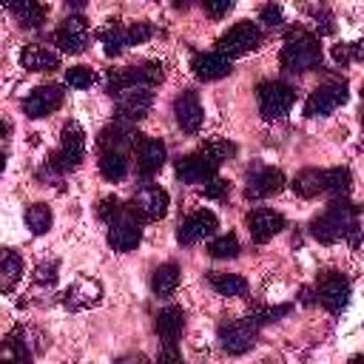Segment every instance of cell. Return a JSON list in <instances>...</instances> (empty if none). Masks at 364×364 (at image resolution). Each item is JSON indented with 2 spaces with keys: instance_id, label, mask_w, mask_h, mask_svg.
Wrapping results in <instances>:
<instances>
[{
  "instance_id": "obj_13",
  "label": "cell",
  "mask_w": 364,
  "mask_h": 364,
  "mask_svg": "<svg viewBox=\"0 0 364 364\" xmlns=\"http://www.w3.org/2000/svg\"><path fill=\"white\" fill-rule=\"evenodd\" d=\"M131 208L136 210V216L142 222H156L168 213V191L159 188V185H142L134 199H131Z\"/></svg>"
},
{
  "instance_id": "obj_24",
  "label": "cell",
  "mask_w": 364,
  "mask_h": 364,
  "mask_svg": "<svg viewBox=\"0 0 364 364\" xmlns=\"http://www.w3.org/2000/svg\"><path fill=\"white\" fill-rule=\"evenodd\" d=\"M20 63H23V68H28V71H54V68H60V54H57L54 48H48V46L31 43V46L23 48Z\"/></svg>"
},
{
  "instance_id": "obj_19",
  "label": "cell",
  "mask_w": 364,
  "mask_h": 364,
  "mask_svg": "<svg viewBox=\"0 0 364 364\" xmlns=\"http://www.w3.org/2000/svg\"><path fill=\"white\" fill-rule=\"evenodd\" d=\"M191 68H193V74H196L199 80H205V82L222 80V77H228V74L233 71V57H228V54L219 51V48H216V51H202V54L193 57Z\"/></svg>"
},
{
  "instance_id": "obj_48",
  "label": "cell",
  "mask_w": 364,
  "mask_h": 364,
  "mask_svg": "<svg viewBox=\"0 0 364 364\" xmlns=\"http://www.w3.org/2000/svg\"><path fill=\"white\" fill-rule=\"evenodd\" d=\"M361 128H364V111H361Z\"/></svg>"
},
{
  "instance_id": "obj_40",
  "label": "cell",
  "mask_w": 364,
  "mask_h": 364,
  "mask_svg": "<svg viewBox=\"0 0 364 364\" xmlns=\"http://www.w3.org/2000/svg\"><path fill=\"white\" fill-rule=\"evenodd\" d=\"M122 208H125V205H122L117 196H105V199L97 205V213H100V219L108 225V222H111V219H114V216H117Z\"/></svg>"
},
{
  "instance_id": "obj_39",
  "label": "cell",
  "mask_w": 364,
  "mask_h": 364,
  "mask_svg": "<svg viewBox=\"0 0 364 364\" xmlns=\"http://www.w3.org/2000/svg\"><path fill=\"white\" fill-rule=\"evenodd\" d=\"M228 193H230V182H228V179H222V176L208 179V182H205V188H202V196H205V199H225Z\"/></svg>"
},
{
  "instance_id": "obj_30",
  "label": "cell",
  "mask_w": 364,
  "mask_h": 364,
  "mask_svg": "<svg viewBox=\"0 0 364 364\" xmlns=\"http://www.w3.org/2000/svg\"><path fill=\"white\" fill-rule=\"evenodd\" d=\"M208 284L219 296H230V299L247 293V279H242L239 273H219V270H213V273H208Z\"/></svg>"
},
{
  "instance_id": "obj_18",
  "label": "cell",
  "mask_w": 364,
  "mask_h": 364,
  "mask_svg": "<svg viewBox=\"0 0 364 364\" xmlns=\"http://www.w3.org/2000/svg\"><path fill=\"white\" fill-rule=\"evenodd\" d=\"M54 43L60 51L65 54H80L88 43V23L80 17V14H71L60 23V28L54 31Z\"/></svg>"
},
{
  "instance_id": "obj_14",
  "label": "cell",
  "mask_w": 364,
  "mask_h": 364,
  "mask_svg": "<svg viewBox=\"0 0 364 364\" xmlns=\"http://www.w3.org/2000/svg\"><path fill=\"white\" fill-rule=\"evenodd\" d=\"M216 228H219L216 213H210V210H193V213H188V216L179 222V228H176V242H179V245H196V242L213 236Z\"/></svg>"
},
{
  "instance_id": "obj_35",
  "label": "cell",
  "mask_w": 364,
  "mask_h": 364,
  "mask_svg": "<svg viewBox=\"0 0 364 364\" xmlns=\"http://www.w3.org/2000/svg\"><path fill=\"white\" fill-rule=\"evenodd\" d=\"M208 253L213 259H233V256H239V239H236V233H225V236L210 239Z\"/></svg>"
},
{
  "instance_id": "obj_5",
  "label": "cell",
  "mask_w": 364,
  "mask_h": 364,
  "mask_svg": "<svg viewBox=\"0 0 364 364\" xmlns=\"http://www.w3.org/2000/svg\"><path fill=\"white\" fill-rule=\"evenodd\" d=\"M293 100H296L293 85H287L282 80H264L256 85V102H259V114L264 119H282L293 108Z\"/></svg>"
},
{
  "instance_id": "obj_23",
  "label": "cell",
  "mask_w": 364,
  "mask_h": 364,
  "mask_svg": "<svg viewBox=\"0 0 364 364\" xmlns=\"http://www.w3.org/2000/svg\"><path fill=\"white\" fill-rule=\"evenodd\" d=\"M154 330H156V336H159L165 344H176V338H179L182 330H185V310L176 307V304L162 307V310L156 313Z\"/></svg>"
},
{
  "instance_id": "obj_47",
  "label": "cell",
  "mask_w": 364,
  "mask_h": 364,
  "mask_svg": "<svg viewBox=\"0 0 364 364\" xmlns=\"http://www.w3.org/2000/svg\"><path fill=\"white\" fill-rule=\"evenodd\" d=\"M65 3H68V6H71V9H82V6H85V3H88V0H65Z\"/></svg>"
},
{
  "instance_id": "obj_16",
  "label": "cell",
  "mask_w": 364,
  "mask_h": 364,
  "mask_svg": "<svg viewBox=\"0 0 364 364\" xmlns=\"http://www.w3.org/2000/svg\"><path fill=\"white\" fill-rule=\"evenodd\" d=\"M284 188V173L279 168H253L247 173V185H245V199L259 202L267 199L273 193H279Z\"/></svg>"
},
{
  "instance_id": "obj_37",
  "label": "cell",
  "mask_w": 364,
  "mask_h": 364,
  "mask_svg": "<svg viewBox=\"0 0 364 364\" xmlns=\"http://www.w3.org/2000/svg\"><path fill=\"white\" fill-rule=\"evenodd\" d=\"M94 82H97V74L88 65H74L65 71V85L71 88H91Z\"/></svg>"
},
{
  "instance_id": "obj_10",
  "label": "cell",
  "mask_w": 364,
  "mask_h": 364,
  "mask_svg": "<svg viewBox=\"0 0 364 364\" xmlns=\"http://www.w3.org/2000/svg\"><path fill=\"white\" fill-rule=\"evenodd\" d=\"M316 296H318V301H321L324 310H330L333 316H338L347 307V301H350V279L344 273L327 270L316 282Z\"/></svg>"
},
{
  "instance_id": "obj_27",
  "label": "cell",
  "mask_w": 364,
  "mask_h": 364,
  "mask_svg": "<svg viewBox=\"0 0 364 364\" xmlns=\"http://www.w3.org/2000/svg\"><path fill=\"white\" fill-rule=\"evenodd\" d=\"M100 173L108 182H119L128 173V151H117V148L100 151Z\"/></svg>"
},
{
  "instance_id": "obj_2",
  "label": "cell",
  "mask_w": 364,
  "mask_h": 364,
  "mask_svg": "<svg viewBox=\"0 0 364 364\" xmlns=\"http://www.w3.org/2000/svg\"><path fill=\"white\" fill-rule=\"evenodd\" d=\"M282 65L293 74H301V71H313L321 65V46H318V37L307 28H290L287 37H284V46H282V54H279Z\"/></svg>"
},
{
  "instance_id": "obj_15",
  "label": "cell",
  "mask_w": 364,
  "mask_h": 364,
  "mask_svg": "<svg viewBox=\"0 0 364 364\" xmlns=\"http://www.w3.org/2000/svg\"><path fill=\"white\" fill-rule=\"evenodd\" d=\"M63 97H65V91H63L60 85H54V82L37 85V88L23 100V114L31 117V119H40V117H46V114H54V111L63 105Z\"/></svg>"
},
{
  "instance_id": "obj_20",
  "label": "cell",
  "mask_w": 364,
  "mask_h": 364,
  "mask_svg": "<svg viewBox=\"0 0 364 364\" xmlns=\"http://www.w3.org/2000/svg\"><path fill=\"white\" fill-rule=\"evenodd\" d=\"M136 171L139 176L151 179L154 173H159V168L165 165V145L154 136H139L136 139Z\"/></svg>"
},
{
  "instance_id": "obj_29",
  "label": "cell",
  "mask_w": 364,
  "mask_h": 364,
  "mask_svg": "<svg viewBox=\"0 0 364 364\" xmlns=\"http://www.w3.org/2000/svg\"><path fill=\"white\" fill-rule=\"evenodd\" d=\"M176 287H179V264H173V262L159 264L151 276V290L165 299V296H173Z\"/></svg>"
},
{
  "instance_id": "obj_38",
  "label": "cell",
  "mask_w": 364,
  "mask_h": 364,
  "mask_svg": "<svg viewBox=\"0 0 364 364\" xmlns=\"http://www.w3.org/2000/svg\"><path fill=\"white\" fill-rule=\"evenodd\" d=\"M125 31H128V46H139V43H145V40H151V37H154V26H151V23H145V20L131 23Z\"/></svg>"
},
{
  "instance_id": "obj_33",
  "label": "cell",
  "mask_w": 364,
  "mask_h": 364,
  "mask_svg": "<svg viewBox=\"0 0 364 364\" xmlns=\"http://www.w3.org/2000/svg\"><path fill=\"white\" fill-rule=\"evenodd\" d=\"M51 222H54V216H51V208L48 205L34 202V205L26 208V225L31 228V233H37V236L48 233L51 230Z\"/></svg>"
},
{
  "instance_id": "obj_11",
  "label": "cell",
  "mask_w": 364,
  "mask_h": 364,
  "mask_svg": "<svg viewBox=\"0 0 364 364\" xmlns=\"http://www.w3.org/2000/svg\"><path fill=\"white\" fill-rule=\"evenodd\" d=\"M256 336H259V324L245 316V318H236L219 327V347L228 355H242L256 344Z\"/></svg>"
},
{
  "instance_id": "obj_42",
  "label": "cell",
  "mask_w": 364,
  "mask_h": 364,
  "mask_svg": "<svg viewBox=\"0 0 364 364\" xmlns=\"http://www.w3.org/2000/svg\"><path fill=\"white\" fill-rule=\"evenodd\" d=\"M34 282H37V284H46V287L54 284V282H57V262H54V259H51V262H43V264L37 267V273H34Z\"/></svg>"
},
{
  "instance_id": "obj_25",
  "label": "cell",
  "mask_w": 364,
  "mask_h": 364,
  "mask_svg": "<svg viewBox=\"0 0 364 364\" xmlns=\"http://www.w3.org/2000/svg\"><path fill=\"white\" fill-rule=\"evenodd\" d=\"M3 3L20 20V26H26V28H37L48 14V9L40 0H3Z\"/></svg>"
},
{
  "instance_id": "obj_21",
  "label": "cell",
  "mask_w": 364,
  "mask_h": 364,
  "mask_svg": "<svg viewBox=\"0 0 364 364\" xmlns=\"http://www.w3.org/2000/svg\"><path fill=\"white\" fill-rule=\"evenodd\" d=\"M100 296H102L100 282H97V279H88V276H80V279H74V282L65 287V293H63V304L71 307V310H82V307L97 304Z\"/></svg>"
},
{
  "instance_id": "obj_44",
  "label": "cell",
  "mask_w": 364,
  "mask_h": 364,
  "mask_svg": "<svg viewBox=\"0 0 364 364\" xmlns=\"http://www.w3.org/2000/svg\"><path fill=\"white\" fill-rule=\"evenodd\" d=\"M205 145H208V148H210V151H213V154H216L222 162H225L228 156H233V154H236V145H230L228 139H208Z\"/></svg>"
},
{
  "instance_id": "obj_3",
  "label": "cell",
  "mask_w": 364,
  "mask_h": 364,
  "mask_svg": "<svg viewBox=\"0 0 364 364\" xmlns=\"http://www.w3.org/2000/svg\"><path fill=\"white\" fill-rule=\"evenodd\" d=\"M82 156H85V131H82L80 122L68 119L63 125V134H60V148L48 156V171L57 173V176L71 173V171L80 168Z\"/></svg>"
},
{
  "instance_id": "obj_32",
  "label": "cell",
  "mask_w": 364,
  "mask_h": 364,
  "mask_svg": "<svg viewBox=\"0 0 364 364\" xmlns=\"http://www.w3.org/2000/svg\"><path fill=\"white\" fill-rule=\"evenodd\" d=\"M3 358L6 361H31V350L26 344V330L14 327L3 341Z\"/></svg>"
},
{
  "instance_id": "obj_9",
  "label": "cell",
  "mask_w": 364,
  "mask_h": 364,
  "mask_svg": "<svg viewBox=\"0 0 364 364\" xmlns=\"http://www.w3.org/2000/svg\"><path fill=\"white\" fill-rule=\"evenodd\" d=\"M347 82L344 80H327L321 85H316L304 102V114L307 117H327L336 108H341L347 102Z\"/></svg>"
},
{
  "instance_id": "obj_28",
  "label": "cell",
  "mask_w": 364,
  "mask_h": 364,
  "mask_svg": "<svg viewBox=\"0 0 364 364\" xmlns=\"http://www.w3.org/2000/svg\"><path fill=\"white\" fill-rule=\"evenodd\" d=\"M23 256L14 253V250H3V259H0V290L3 293H11L14 284L23 279Z\"/></svg>"
},
{
  "instance_id": "obj_17",
  "label": "cell",
  "mask_w": 364,
  "mask_h": 364,
  "mask_svg": "<svg viewBox=\"0 0 364 364\" xmlns=\"http://www.w3.org/2000/svg\"><path fill=\"white\" fill-rule=\"evenodd\" d=\"M245 225H247L250 239H253L256 245H264V242H270V239L284 228V216H282L279 210H270V208H256V210L247 213Z\"/></svg>"
},
{
  "instance_id": "obj_7",
  "label": "cell",
  "mask_w": 364,
  "mask_h": 364,
  "mask_svg": "<svg viewBox=\"0 0 364 364\" xmlns=\"http://www.w3.org/2000/svg\"><path fill=\"white\" fill-rule=\"evenodd\" d=\"M219 165H222V159H219L208 145H202L199 151H193V154L176 159V176H179L182 182H188V185H199V182L213 179L216 171H219Z\"/></svg>"
},
{
  "instance_id": "obj_34",
  "label": "cell",
  "mask_w": 364,
  "mask_h": 364,
  "mask_svg": "<svg viewBox=\"0 0 364 364\" xmlns=\"http://www.w3.org/2000/svg\"><path fill=\"white\" fill-rule=\"evenodd\" d=\"M353 188V176L347 168H330L327 171V179H324V193H330L333 199H341L347 196Z\"/></svg>"
},
{
  "instance_id": "obj_46",
  "label": "cell",
  "mask_w": 364,
  "mask_h": 364,
  "mask_svg": "<svg viewBox=\"0 0 364 364\" xmlns=\"http://www.w3.org/2000/svg\"><path fill=\"white\" fill-rule=\"evenodd\" d=\"M159 361H176L179 358V353H176V347L173 344H165V350H159V355H156Z\"/></svg>"
},
{
  "instance_id": "obj_31",
  "label": "cell",
  "mask_w": 364,
  "mask_h": 364,
  "mask_svg": "<svg viewBox=\"0 0 364 364\" xmlns=\"http://www.w3.org/2000/svg\"><path fill=\"white\" fill-rule=\"evenodd\" d=\"M97 40L102 43V48H105L108 57H117V54L128 46V31H125V26H119L117 20H108V23L97 31Z\"/></svg>"
},
{
  "instance_id": "obj_41",
  "label": "cell",
  "mask_w": 364,
  "mask_h": 364,
  "mask_svg": "<svg viewBox=\"0 0 364 364\" xmlns=\"http://www.w3.org/2000/svg\"><path fill=\"white\" fill-rule=\"evenodd\" d=\"M259 20L267 26V28H279L282 23H284V14H282V6H264L262 11H259Z\"/></svg>"
},
{
  "instance_id": "obj_6",
  "label": "cell",
  "mask_w": 364,
  "mask_h": 364,
  "mask_svg": "<svg viewBox=\"0 0 364 364\" xmlns=\"http://www.w3.org/2000/svg\"><path fill=\"white\" fill-rule=\"evenodd\" d=\"M142 239V219L136 216V210L128 205L122 208L111 222H108V245L117 253H131Z\"/></svg>"
},
{
  "instance_id": "obj_45",
  "label": "cell",
  "mask_w": 364,
  "mask_h": 364,
  "mask_svg": "<svg viewBox=\"0 0 364 364\" xmlns=\"http://www.w3.org/2000/svg\"><path fill=\"white\" fill-rule=\"evenodd\" d=\"M333 60H336V63H350V60H355V43H338V46L333 48Z\"/></svg>"
},
{
  "instance_id": "obj_26",
  "label": "cell",
  "mask_w": 364,
  "mask_h": 364,
  "mask_svg": "<svg viewBox=\"0 0 364 364\" xmlns=\"http://www.w3.org/2000/svg\"><path fill=\"white\" fill-rule=\"evenodd\" d=\"M324 179H327V171H318V168H304L296 173V179L290 182L293 191L301 196V199H313L318 193H324Z\"/></svg>"
},
{
  "instance_id": "obj_43",
  "label": "cell",
  "mask_w": 364,
  "mask_h": 364,
  "mask_svg": "<svg viewBox=\"0 0 364 364\" xmlns=\"http://www.w3.org/2000/svg\"><path fill=\"white\" fill-rule=\"evenodd\" d=\"M233 3H236V0H202V9H205L213 20H219V17H225V14L233 9Z\"/></svg>"
},
{
  "instance_id": "obj_4",
  "label": "cell",
  "mask_w": 364,
  "mask_h": 364,
  "mask_svg": "<svg viewBox=\"0 0 364 364\" xmlns=\"http://www.w3.org/2000/svg\"><path fill=\"white\" fill-rule=\"evenodd\" d=\"M165 80V68L162 63L151 60V63H139V65H128V68H111L108 71V80H105V91L111 97H117L119 91L131 88V85H159Z\"/></svg>"
},
{
  "instance_id": "obj_8",
  "label": "cell",
  "mask_w": 364,
  "mask_h": 364,
  "mask_svg": "<svg viewBox=\"0 0 364 364\" xmlns=\"http://www.w3.org/2000/svg\"><path fill=\"white\" fill-rule=\"evenodd\" d=\"M262 40H264V34H262V28L256 26V23H250V20H242V23H236V26H230L222 37H219V51H225L228 57H242V54H250V51H256L259 46H262Z\"/></svg>"
},
{
  "instance_id": "obj_22",
  "label": "cell",
  "mask_w": 364,
  "mask_h": 364,
  "mask_svg": "<svg viewBox=\"0 0 364 364\" xmlns=\"http://www.w3.org/2000/svg\"><path fill=\"white\" fill-rule=\"evenodd\" d=\"M173 117H176V125L185 134H196L202 128V105H199V97L193 91H182L173 100Z\"/></svg>"
},
{
  "instance_id": "obj_36",
  "label": "cell",
  "mask_w": 364,
  "mask_h": 364,
  "mask_svg": "<svg viewBox=\"0 0 364 364\" xmlns=\"http://www.w3.org/2000/svg\"><path fill=\"white\" fill-rule=\"evenodd\" d=\"M287 313H290V304H273V307H270V304H259V307H253V310L247 313V318L256 321V324L262 327V324L279 321V318L287 316Z\"/></svg>"
},
{
  "instance_id": "obj_1",
  "label": "cell",
  "mask_w": 364,
  "mask_h": 364,
  "mask_svg": "<svg viewBox=\"0 0 364 364\" xmlns=\"http://www.w3.org/2000/svg\"><path fill=\"white\" fill-rule=\"evenodd\" d=\"M358 210L347 202V196L333 199L313 222H310V233L316 242L321 245H336V242H355L358 239Z\"/></svg>"
},
{
  "instance_id": "obj_12",
  "label": "cell",
  "mask_w": 364,
  "mask_h": 364,
  "mask_svg": "<svg viewBox=\"0 0 364 364\" xmlns=\"http://www.w3.org/2000/svg\"><path fill=\"white\" fill-rule=\"evenodd\" d=\"M114 100H117V119H122V122L145 119L154 105V94L148 85H131V88L119 91Z\"/></svg>"
}]
</instances>
